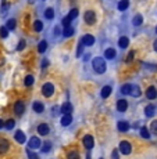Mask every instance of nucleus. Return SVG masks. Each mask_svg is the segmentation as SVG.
<instances>
[{"instance_id":"4be33fe9","label":"nucleus","mask_w":157,"mask_h":159,"mask_svg":"<svg viewBox=\"0 0 157 159\" xmlns=\"http://www.w3.org/2000/svg\"><path fill=\"white\" fill-rule=\"evenodd\" d=\"M129 44V39L127 37V36H122V37H120V40H118V46H120L121 48H127Z\"/></svg>"},{"instance_id":"412c9836","label":"nucleus","mask_w":157,"mask_h":159,"mask_svg":"<svg viewBox=\"0 0 157 159\" xmlns=\"http://www.w3.org/2000/svg\"><path fill=\"white\" fill-rule=\"evenodd\" d=\"M71 123H73V116L63 115V118H61V125H63V126H70Z\"/></svg>"},{"instance_id":"2f4dec72","label":"nucleus","mask_w":157,"mask_h":159,"mask_svg":"<svg viewBox=\"0 0 157 159\" xmlns=\"http://www.w3.org/2000/svg\"><path fill=\"white\" fill-rule=\"evenodd\" d=\"M33 29H35V32H42V29H43L42 21H35L33 22Z\"/></svg>"},{"instance_id":"603ef678","label":"nucleus","mask_w":157,"mask_h":159,"mask_svg":"<svg viewBox=\"0 0 157 159\" xmlns=\"http://www.w3.org/2000/svg\"><path fill=\"white\" fill-rule=\"evenodd\" d=\"M156 32H157V26H156Z\"/></svg>"},{"instance_id":"a878e982","label":"nucleus","mask_w":157,"mask_h":159,"mask_svg":"<svg viewBox=\"0 0 157 159\" xmlns=\"http://www.w3.org/2000/svg\"><path fill=\"white\" fill-rule=\"evenodd\" d=\"M44 17H46L47 20H53V18H54V10H53L52 7L46 8V10H44Z\"/></svg>"},{"instance_id":"e433bc0d","label":"nucleus","mask_w":157,"mask_h":159,"mask_svg":"<svg viewBox=\"0 0 157 159\" xmlns=\"http://www.w3.org/2000/svg\"><path fill=\"white\" fill-rule=\"evenodd\" d=\"M27 155H28V159H39V156L36 155V154H33L32 151H31V149H27Z\"/></svg>"},{"instance_id":"473e14b6","label":"nucleus","mask_w":157,"mask_h":159,"mask_svg":"<svg viewBox=\"0 0 157 159\" xmlns=\"http://www.w3.org/2000/svg\"><path fill=\"white\" fill-rule=\"evenodd\" d=\"M67 158L68 159H79V154L77 151H70L67 154Z\"/></svg>"},{"instance_id":"aec40b11","label":"nucleus","mask_w":157,"mask_h":159,"mask_svg":"<svg viewBox=\"0 0 157 159\" xmlns=\"http://www.w3.org/2000/svg\"><path fill=\"white\" fill-rule=\"evenodd\" d=\"M117 129L120 131H128L129 130V123L128 122H124V120H121L117 123Z\"/></svg>"},{"instance_id":"0eeeda50","label":"nucleus","mask_w":157,"mask_h":159,"mask_svg":"<svg viewBox=\"0 0 157 159\" xmlns=\"http://www.w3.org/2000/svg\"><path fill=\"white\" fill-rule=\"evenodd\" d=\"M25 111V104L24 101H17L14 104V112H16V115H22Z\"/></svg>"},{"instance_id":"b1692460","label":"nucleus","mask_w":157,"mask_h":159,"mask_svg":"<svg viewBox=\"0 0 157 159\" xmlns=\"http://www.w3.org/2000/svg\"><path fill=\"white\" fill-rule=\"evenodd\" d=\"M142 22H143V17H142L141 14H136V15L133 17L132 24L135 25V26H139V25H142Z\"/></svg>"},{"instance_id":"4468645a","label":"nucleus","mask_w":157,"mask_h":159,"mask_svg":"<svg viewBox=\"0 0 157 159\" xmlns=\"http://www.w3.org/2000/svg\"><path fill=\"white\" fill-rule=\"evenodd\" d=\"M61 112H63L64 115H71V112H73V105L70 103H64L61 105Z\"/></svg>"},{"instance_id":"c03bdc74","label":"nucleus","mask_w":157,"mask_h":159,"mask_svg":"<svg viewBox=\"0 0 157 159\" xmlns=\"http://www.w3.org/2000/svg\"><path fill=\"white\" fill-rule=\"evenodd\" d=\"M8 7H10V4H8L6 0H3V12H4V11H7Z\"/></svg>"},{"instance_id":"37998d69","label":"nucleus","mask_w":157,"mask_h":159,"mask_svg":"<svg viewBox=\"0 0 157 159\" xmlns=\"http://www.w3.org/2000/svg\"><path fill=\"white\" fill-rule=\"evenodd\" d=\"M52 149V143H44V145H43V152H49Z\"/></svg>"},{"instance_id":"dca6fc26","label":"nucleus","mask_w":157,"mask_h":159,"mask_svg":"<svg viewBox=\"0 0 157 159\" xmlns=\"http://www.w3.org/2000/svg\"><path fill=\"white\" fill-rule=\"evenodd\" d=\"M116 56H117V53H116V50H114L113 47L107 48L104 51V57L107 58V60H113V58H116Z\"/></svg>"},{"instance_id":"a19ab883","label":"nucleus","mask_w":157,"mask_h":159,"mask_svg":"<svg viewBox=\"0 0 157 159\" xmlns=\"http://www.w3.org/2000/svg\"><path fill=\"white\" fill-rule=\"evenodd\" d=\"M133 56H135V50H132V51H129V54H128V57H127V62H132V60H133Z\"/></svg>"},{"instance_id":"f257e3e1","label":"nucleus","mask_w":157,"mask_h":159,"mask_svg":"<svg viewBox=\"0 0 157 159\" xmlns=\"http://www.w3.org/2000/svg\"><path fill=\"white\" fill-rule=\"evenodd\" d=\"M92 67H93V71L101 75V73H104L106 69H107V65H106V61L104 58H101V57H95L92 61Z\"/></svg>"},{"instance_id":"a211bd4d","label":"nucleus","mask_w":157,"mask_h":159,"mask_svg":"<svg viewBox=\"0 0 157 159\" xmlns=\"http://www.w3.org/2000/svg\"><path fill=\"white\" fill-rule=\"evenodd\" d=\"M32 108H33V111L38 112V114H42V112L44 111L43 104L40 103V101H35V103H33V105H32Z\"/></svg>"},{"instance_id":"58836bf2","label":"nucleus","mask_w":157,"mask_h":159,"mask_svg":"<svg viewBox=\"0 0 157 159\" xmlns=\"http://www.w3.org/2000/svg\"><path fill=\"white\" fill-rule=\"evenodd\" d=\"M150 129H152V131H153L154 134L157 136V120H153V122H152V125H150Z\"/></svg>"},{"instance_id":"9d476101","label":"nucleus","mask_w":157,"mask_h":159,"mask_svg":"<svg viewBox=\"0 0 157 159\" xmlns=\"http://www.w3.org/2000/svg\"><path fill=\"white\" fill-rule=\"evenodd\" d=\"M14 138L17 140V143L20 144H24L25 141H27V137H25V133L21 130H17L16 131V136H14Z\"/></svg>"},{"instance_id":"9b49d317","label":"nucleus","mask_w":157,"mask_h":159,"mask_svg":"<svg viewBox=\"0 0 157 159\" xmlns=\"http://www.w3.org/2000/svg\"><path fill=\"white\" fill-rule=\"evenodd\" d=\"M154 114H156V107H154L153 104L146 105V108H145V115L147 116V118H152V116H154Z\"/></svg>"},{"instance_id":"4c0bfd02","label":"nucleus","mask_w":157,"mask_h":159,"mask_svg":"<svg viewBox=\"0 0 157 159\" xmlns=\"http://www.w3.org/2000/svg\"><path fill=\"white\" fill-rule=\"evenodd\" d=\"M25 46H27L25 40H20V43H18V47H17V50H18V51H22V50L25 48Z\"/></svg>"},{"instance_id":"ea45409f","label":"nucleus","mask_w":157,"mask_h":159,"mask_svg":"<svg viewBox=\"0 0 157 159\" xmlns=\"http://www.w3.org/2000/svg\"><path fill=\"white\" fill-rule=\"evenodd\" d=\"M84 54V46L82 44H78V48H77V57H81Z\"/></svg>"},{"instance_id":"bb28decb","label":"nucleus","mask_w":157,"mask_h":159,"mask_svg":"<svg viewBox=\"0 0 157 159\" xmlns=\"http://www.w3.org/2000/svg\"><path fill=\"white\" fill-rule=\"evenodd\" d=\"M129 6V1L128 0H121L120 3H118V10L120 11H124V10H127Z\"/></svg>"},{"instance_id":"ddd939ff","label":"nucleus","mask_w":157,"mask_h":159,"mask_svg":"<svg viewBox=\"0 0 157 159\" xmlns=\"http://www.w3.org/2000/svg\"><path fill=\"white\" fill-rule=\"evenodd\" d=\"M146 97L149 100H154L157 97V90L156 87H153V86H150L147 90H146Z\"/></svg>"},{"instance_id":"8fccbe9b","label":"nucleus","mask_w":157,"mask_h":159,"mask_svg":"<svg viewBox=\"0 0 157 159\" xmlns=\"http://www.w3.org/2000/svg\"><path fill=\"white\" fill-rule=\"evenodd\" d=\"M1 127H3V120L0 119V129H1Z\"/></svg>"},{"instance_id":"5701e85b","label":"nucleus","mask_w":157,"mask_h":159,"mask_svg":"<svg viewBox=\"0 0 157 159\" xmlns=\"http://www.w3.org/2000/svg\"><path fill=\"white\" fill-rule=\"evenodd\" d=\"M74 33H75V29H74L71 25H70V26H65V29L63 31V35H64L65 37H71Z\"/></svg>"},{"instance_id":"2eb2a0df","label":"nucleus","mask_w":157,"mask_h":159,"mask_svg":"<svg viewBox=\"0 0 157 159\" xmlns=\"http://www.w3.org/2000/svg\"><path fill=\"white\" fill-rule=\"evenodd\" d=\"M8 148H10V144H8L7 140L0 138V154H4V152H7V151H8Z\"/></svg>"},{"instance_id":"39448f33","label":"nucleus","mask_w":157,"mask_h":159,"mask_svg":"<svg viewBox=\"0 0 157 159\" xmlns=\"http://www.w3.org/2000/svg\"><path fill=\"white\" fill-rule=\"evenodd\" d=\"M81 44L82 46H93L95 44V36L92 35H84L82 36V39H81Z\"/></svg>"},{"instance_id":"c85d7f7f","label":"nucleus","mask_w":157,"mask_h":159,"mask_svg":"<svg viewBox=\"0 0 157 159\" xmlns=\"http://www.w3.org/2000/svg\"><path fill=\"white\" fill-rule=\"evenodd\" d=\"M131 89H132V84H124V86L121 87V93H122L124 95H129Z\"/></svg>"},{"instance_id":"7ed1b4c3","label":"nucleus","mask_w":157,"mask_h":159,"mask_svg":"<svg viewBox=\"0 0 157 159\" xmlns=\"http://www.w3.org/2000/svg\"><path fill=\"white\" fill-rule=\"evenodd\" d=\"M118 151H120L121 154H124V155H129L131 151H132V147H131V144H129L128 141H121Z\"/></svg>"},{"instance_id":"f3484780","label":"nucleus","mask_w":157,"mask_h":159,"mask_svg":"<svg viewBox=\"0 0 157 159\" xmlns=\"http://www.w3.org/2000/svg\"><path fill=\"white\" fill-rule=\"evenodd\" d=\"M111 92H113L111 86H104V87L101 89V92H100L101 98H107V97H109V95L111 94Z\"/></svg>"},{"instance_id":"3c124183","label":"nucleus","mask_w":157,"mask_h":159,"mask_svg":"<svg viewBox=\"0 0 157 159\" xmlns=\"http://www.w3.org/2000/svg\"><path fill=\"white\" fill-rule=\"evenodd\" d=\"M86 159H90V155H89V154H88V155H86Z\"/></svg>"},{"instance_id":"c9c22d12","label":"nucleus","mask_w":157,"mask_h":159,"mask_svg":"<svg viewBox=\"0 0 157 159\" xmlns=\"http://www.w3.org/2000/svg\"><path fill=\"white\" fill-rule=\"evenodd\" d=\"M68 17L71 18V20H74V18H77V17H78V8H73V10L70 11Z\"/></svg>"},{"instance_id":"7c9ffc66","label":"nucleus","mask_w":157,"mask_h":159,"mask_svg":"<svg viewBox=\"0 0 157 159\" xmlns=\"http://www.w3.org/2000/svg\"><path fill=\"white\" fill-rule=\"evenodd\" d=\"M33 82H35V79H33L32 75H27V76H25V86L31 87V86L33 84Z\"/></svg>"},{"instance_id":"72a5a7b5","label":"nucleus","mask_w":157,"mask_h":159,"mask_svg":"<svg viewBox=\"0 0 157 159\" xmlns=\"http://www.w3.org/2000/svg\"><path fill=\"white\" fill-rule=\"evenodd\" d=\"M0 36H1V37H4V39L8 36V29L6 28V26H1V28H0Z\"/></svg>"},{"instance_id":"79ce46f5","label":"nucleus","mask_w":157,"mask_h":159,"mask_svg":"<svg viewBox=\"0 0 157 159\" xmlns=\"http://www.w3.org/2000/svg\"><path fill=\"white\" fill-rule=\"evenodd\" d=\"M71 21H73V20H71V18L67 15L64 20H63V25H64V26H70V25H71Z\"/></svg>"},{"instance_id":"1a4fd4ad","label":"nucleus","mask_w":157,"mask_h":159,"mask_svg":"<svg viewBox=\"0 0 157 159\" xmlns=\"http://www.w3.org/2000/svg\"><path fill=\"white\" fill-rule=\"evenodd\" d=\"M40 147V140L38 138V137H32V138L29 140V143H28V148L29 149H36V148Z\"/></svg>"},{"instance_id":"c756f323","label":"nucleus","mask_w":157,"mask_h":159,"mask_svg":"<svg viewBox=\"0 0 157 159\" xmlns=\"http://www.w3.org/2000/svg\"><path fill=\"white\" fill-rule=\"evenodd\" d=\"M46 48H47V42H46V40H42V42L39 43V46H38V51L44 53L46 51Z\"/></svg>"},{"instance_id":"f03ea898","label":"nucleus","mask_w":157,"mask_h":159,"mask_svg":"<svg viewBox=\"0 0 157 159\" xmlns=\"http://www.w3.org/2000/svg\"><path fill=\"white\" fill-rule=\"evenodd\" d=\"M53 93H54V86H53V83H44L43 86H42V94L44 95V97H52Z\"/></svg>"},{"instance_id":"de8ad7c7","label":"nucleus","mask_w":157,"mask_h":159,"mask_svg":"<svg viewBox=\"0 0 157 159\" xmlns=\"http://www.w3.org/2000/svg\"><path fill=\"white\" fill-rule=\"evenodd\" d=\"M111 158H114V159H117V158H118V152H117V149H116V151H114L113 154H111Z\"/></svg>"},{"instance_id":"f704fd0d","label":"nucleus","mask_w":157,"mask_h":159,"mask_svg":"<svg viewBox=\"0 0 157 159\" xmlns=\"http://www.w3.org/2000/svg\"><path fill=\"white\" fill-rule=\"evenodd\" d=\"M14 126H16V122L13 119H8L7 122H6V129H7V130H11Z\"/></svg>"},{"instance_id":"20e7f679","label":"nucleus","mask_w":157,"mask_h":159,"mask_svg":"<svg viewBox=\"0 0 157 159\" xmlns=\"http://www.w3.org/2000/svg\"><path fill=\"white\" fill-rule=\"evenodd\" d=\"M84 18H85V22H86L88 25H93L95 22H96V14H95L93 11H90V10H88V11L85 12Z\"/></svg>"},{"instance_id":"a18cd8bd","label":"nucleus","mask_w":157,"mask_h":159,"mask_svg":"<svg viewBox=\"0 0 157 159\" xmlns=\"http://www.w3.org/2000/svg\"><path fill=\"white\" fill-rule=\"evenodd\" d=\"M60 33H61V29L59 28V26H56V28H54V35H56V36H59V35H60Z\"/></svg>"},{"instance_id":"09e8293b","label":"nucleus","mask_w":157,"mask_h":159,"mask_svg":"<svg viewBox=\"0 0 157 159\" xmlns=\"http://www.w3.org/2000/svg\"><path fill=\"white\" fill-rule=\"evenodd\" d=\"M153 47H154V51L157 53V40H154V43H153Z\"/></svg>"},{"instance_id":"6e6552de","label":"nucleus","mask_w":157,"mask_h":159,"mask_svg":"<svg viewBox=\"0 0 157 159\" xmlns=\"http://www.w3.org/2000/svg\"><path fill=\"white\" fill-rule=\"evenodd\" d=\"M38 133H39L40 136H47L49 133H50V127H49V125L40 123L39 126H38Z\"/></svg>"},{"instance_id":"393cba45","label":"nucleus","mask_w":157,"mask_h":159,"mask_svg":"<svg viewBox=\"0 0 157 159\" xmlns=\"http://www.w3.org/2000/svg\"><path fill=\"white\" fill-rule=\"evenodd\" d=\"M141 136L143 137V138H146V140H149L150 138V131H149V129L147 127H141Z\"/></svg>"},{"instance_id":"49530a36","label":"nucleus","mask_w":157,"mask_h":159,"mask_svg":"<svg viewBox=\"0 0 157 159\" xmlns=\"http://www.w3.org/2000/svg\"><path fill=\"white\" fill-rule=\"evenodd\" d=\"M46 67H49V61L47 60H43V61H42V68H46Z\"/></svg>"},{"instance_id":"6ab92c4d","label":"nucleus","mask_w":157,"mask_h":159,"mask_svg":"<svg viewBox=\"0 0 157 159\" xmlns=\"http://www.w3.org/2000/svg\"><path fill=\"white\" fill-rule=\"evenodd\" d=\"M141 94H142V92H141V89H139V86L132 84V89H131L129 95H132V97H141Z\"/></svg>"},{"instance_id":"cd10ccee","label":"nucleus","mask_w":157,"mask_h":159,"mask_svg":"<svg viewBox=\"0 0 157 159\" xmlns=\"http://www.w3.org/2000/svg\"><path fill=\"white\" fill-rule=\"evenodd\" d=\"M16 25H17L16 20H14V18H11V20H8V21H7V25H6V28H7L8 31H14V29H16Z\"/></svg>"},{"instance_id":"f8f14e48","label":"nucleus","mask_w":157,"mask_h":159,"mask_svg":"<svg viewBox=\"0 0 157 159\" xmlns=\"http://www.w3.org/2000/svg\"><path fill=\"white\" fill-rule=\"evenodd\" d=\"M117 109L120 112H125L128 109V103H127V100H118L117 101Z\"/></svg>"},{"instance_id":"423d86ee","label":"nucleus","mask_w":157,"mask_h":159,"mask_svg":"<svg viewBox=\"0 0 157 159\" xmlns=\"http://www.w3.org/2000/svg\"><path fill=\"white\" fill-rule=\"evenodd\" d=\"M82 141H84V145H85V148H86V149H92L93 145H95V140H93V137L90 134L85 136Z\"/></svg>"}]
</instances>
